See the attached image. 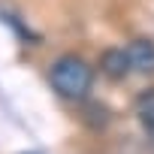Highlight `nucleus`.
<instances>
[{
  "instance_id": "2",
  "label": "nucleus",
  "mask_w": 154,
  "mask_h": 154,
  "mask_svg": "<svg viewBox=\"0 0 154 154\" xmlns=\"http://www.w3.org/2000/svg\"><path fill=\"white\" fill-rule=\"evenodd\" d=\"M127 54L136 72H154V42L151 39H133L127 45Z\"/></svg>"
},
{
  "instance_id": "3",
  "label": "nucleus",
  "mask_w": 154,
  "mask_h": 154,
  "mask_svg": "<svg viewBox=\"0 0 154 154\" xmlns=\"http://www.w3.org/2000/svg\"><path fill=\"white\" fill-rule=\"evenodd\" d=\"M100 66H103L106 75H112V79H121V75H127V69H133L127 48H106L103 57H100Z\"/></svg>"
},
{
  "instance_id": "4",
  "label": "nucleus",
  "mask_w": 154,
  "mask_h": 154,
  "mask_svg": "<svg viewBox=\"0 0 154 154\" xmlns=\"http://www.w3.org/2000/svg\"><path fill=\"white\" fill-rule=\"evenodd\" d=\"M136 115L148 130H154V88H145L136 97Z\"/></svg>"
},
{
  "instance_id": "1",
  "label": "nucleus",
  "mask_w": 154,
  "mask_h": 154,
  "mask_svg": "<svg viewBox=\"0 0 154 154\" xmlns=\"http://www.w3.org/2000/svg\"><path fill=\"white\" fill-rule=\"evenodd\" d=\"M48 82L51 88L66 97V100H82L88 97L91 91V82H94V69L75 54H66V57H57L48 69Z\"/></svg>"
}]
</instances>
